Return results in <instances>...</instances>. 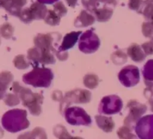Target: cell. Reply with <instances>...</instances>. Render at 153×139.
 Masks as SVG:
<instances>
[{"label":"cell","mask_w":153,"mask_h":139,"mask_svg":"<svg viewBox=\"0 0 153 139\" xmlns=\"http://www.w3.org/2000/svg\"><path fill=\"white\" fill-rule=\"evenodd\" d=\"M112 61L116 64H123L127 60V56L122 51H117L112 55Z\"/></svg>","instance_id":"4dcf8cb0"},{"label":"cell","mask_w":153,"mask_h":139,"mask_svg":"<svg viewBox=\"0 0 153 139\" xmlns=\"http://www.w3.org/2000/svg\"><path fill=\"white\" fill-rule=\"evenodd\" d=\"M53 75L49 69H43L40 76H38L37 68H34L30 73L25 74L22 80L25 83L31 85L34 87H48L51 83Z\"/></svg>","instance_id":"3957f363"},{"label":"cell","mask_w":153,"mask_h":139,"mask_svg":"<svg viewBox=\"0 0 153 139\" xmlns=\"http://www.w3.org/2000/svg\"><path fill=\"white\" fill-rule=\"evenodd\" d=\"M117 135L120 139H134L135 135L131 132L129 127L124 126L117 130Z\"/></svg>","instance_id":"d4e9b609"},{"label":"cell","mask_w":153,"mask_h":139,"mask_svg":"<svg viewBox=\"0 0 153 139\" xmlns=\"http://www.w3.org/2000/svg\"><path fill=\"white\" fill-rule=\"evenodd\" d=\"M1 124L4 129L12 133L28 128L29 122L27 120L26 111L22 109L7 111L1 117Z\"/></svg>","instance_id":"6da1fadb"},{"label":"cell","mask_w":153,"mask_h":139,"mask_svg":"<svg viewBox=\"0 0 153 139\" xmlns=\"http://www.w3.org/2000/svg\"><path fill=\"white\" fill-rule=\"evenodd\" d=\"M82 1H84V0H82Z\"/></svg>","instance_id":"f6af8a7d"},{"label":"cell","mask_w":153,"mask_h":139,"mask_svg":"<svg viewBox=\"0 0 153 139\" xmlns=\"http://www.w3.org/2000/svg\"><path fill=\"white\" fill-rule=\"evenodd\" d=\"M0 43H1V41H0Z\"/></svg>","instance_id":"bcb514c9"},{"label":"cell","mask_w":153,"mask_h":139,"mask_svg":"<svg viewBox=\"0 0 153 139\" xmlns=\"http://www.w3.org/2000/svg\"><path fill=\"white\" fill-rule=\"evenodd\" d=\"M12 90L14 94L19 95V99L22 100L23 106L28 108L31 114L36 116L40 114L41 112L40 105L43 102V96L38 94H34L28 88L20 86L17 82H13Z\"/></svg>","instance_id":"7a4b0ae2"},{"label":"cell","mask_w":153,"mask_h":139,"mask_svg":"<svg viewBox=\"0 0 153 139\" xmlns=\"http://www.w3.org/2000/svg\"><path fill=\"white\" fill-rule=\"evenodd\" d=\"M64 111L66 120L70 124L88 126L91 123V117L82 109L76 107L68 108Z\"/></svg>","instance_id":"277c9868"},{"label":"cell","mask_w":153,"mask_h":139,"mask_svg":"<svg viewBox=\"0 0 153 139\" xmlns=\"http://www.w3.org/2000/svg\"><path fill=\"white\" fill-rule=\"evenodd\" d=\"M31 137L32 139H47L44 129L40 127H37L31 131Z\"/></svg>","instance_id":"e575fe53"},{"label":"cell","mask_w":153,"mask_h":139,"mask_svg":"<svg viewBox=\"0 0 153 139\" xmlns=\"http://www.w3.org/2000/svg\"><path fill=\"white\" fill-rule=\"evenodd\" d=\"M13 64H14L15 67L19 69V70H23L29 66V63L27 62L23 55H19L15 57L13 59Z\"/></svg>","instance_id":"484cf974"},{"label":"cell","mask_w":153,"mask_h":139,"mask_svg":"<svg viewBox=\"0 0 153 139\" xmlns=\"http://www.w3.org/2000/svg\"><path fill=\"white\" fill-rule=\"evenodd\" d=\"M29 9L33 20L45 19L48 12L46 6L40 2H34L29 7Z\"/></svg>","instance_id":"4fadbf2b"},{"label":"cell","mask_w":153,"mask_h":139,"mask_svg":"<svg viewBox=\"0 0 153 139\" xmlns=\"http://www.w3.org/2000/svg\"><path fill=\"white\" fill-rule=\"evenodd\" d=\"M18 17L20 19L22 22H25V23H29V22H31L33 20L29 7L22 9L21 10L20 13L19 14V16H18Z\"/></svg>","instance_id":"f546056e"},{"label":"cell","mask_w":153,"mask_h":139,"mask_svg":"<svg viewBox=\"0 0 153 139\" xmlns=\"http://www.w3.org/2000/svg\"><path fill=\"white\" fill-rule=\"evenodd\" d=\"M65 101H70L73 103H85L91 100V93L85 90H77L67 93L64 98Z\"/></svg>","instance_id":"8fae6325"},{"label":"cell","mask_w":153,"mask_h":139,"mask_svg":"<svg viewBox=\"0 0 153 139\" xmlns=\"http://www.w3.org/2000/svg\"><path fill=\"white\" fill-rule=\"evenodd\" d=\"M142 49L146 55H152L153 54V41L146 42L142 45Z\"/></svg>","instance_id":"d590c367"},{"label":"cell","mask_w":153,"mask_h":139,"mask_svg":"<svg viewBox=\"0 0 153 139\" xmlns=\"http://www.w3.org/2000/svg\"><path fill=\"white\" fill-rule=\"evenodd\" d=\"M66 1H67L69 6H70L72 7H74L76 5V4H77L78 0H66Z\"/></svg>","instance_id":"ab89813d"},{"label":"cell","mask_w":153,"mask_h":139,"mask_svg":"<svg viewBox=\"0 0 153 139\" xmlns=\"http://www.w3.org/2000/svg\"><path fill=\"white\" fill-rule=\"evenodd\" d=\"M152 40V41H153V37H152V40Z\"/></svg>","instance_id":"ee69618b"},{"label":"cell","mask_w":153,"mask_h":139,"mask_svg":"<svg viewBox=\"0 0 153 139\" xmlns=\"http://www.w3.org/2000/svg\"><path fill=\"white\" fill-rule=\"evenodd\" d=\"M38 2L42 3V4H52V3L55 2L58 0H37Z\"/></svg>","instance_id":"60d3db41"},{"label":"cell","mask_w":153,"mask_h":139,"mask_svg":"<svg viewBox=\"0 0 153 139\" xmlns=\"http://www.w3.org/2000/svg\"><path fill=\"white\" fill-rule=\"evenodd\" d=\"M98 77L94 74L87 75L85 79H84V84H85V86L89 88H96L98 85Z\"/></svg>","instance_id":"4316f807"},{"label":"cell","mask_w":153,"mask_h":139,"mask_svg":"<svg viewBox=\"0 0 153 139\" xmlns=\"http://www.w3.org/2000/svg\"><path fill=\"white\" fill-rule=\"evenodd\" d=\"M45 22L50 25H59L61 21V16H58L54 10H48L47 14L44 19Z\"/></svg>","instance_id":"603a6c76"},{"label":"cell","mask_w":153,"mask_h":139,"mask_svg":"<svg viewBox=\"0 0 153 139\" xmlns=\"http://www.w3.org/2000/svg\"><path fill=\"white\" fill-rule=\"evenodd\" d=\"M145 84L148 88H153V60H149L145 64L143 70Z\"/></svg>","instance_id":"ac0fdd59"},{"label":"cell","mask_w":153,"mask_h":139,"mask_svg":"<svg viewBox=\"0 0 153 139\" xmlns=\"http://www.w3.org/2000/svg\"><path fill=\"white\" fill-rule=\"evenodd\" d=\"M100 40L97 34L92 30L85 31L82 35L79 42V49L82 52H88V45H90V53L95 52L100 46Z\"/></svg>","instance_id":"52a82bcc"},{"label":"cell","mask_w":153,"mask_h":139,"mask_svg":"<svg viewBox=\"0 0 153 139\" xmlns=\"http://www.w3.org/2000/svg\"><path fill=\"white\" fill-rule=\"evenodd\" d=\"M82 1L83 5L88 10L94 11L96 9L98 8V6L100 4H116V0H84Z\"/></svg>","instance_id":"ffe728a7"},{"label":"cell","mask_w":153,"mask_h":139,"mask_svg":"<svg viewBox=\"0 0 153 139\" xmlns=\"http://www.w3.org/2000/svg\"><path fill=\"white\" fill-rule=\"evenodd\" d=\"M97 19L100 22H106L109 20L113 15V9L108 7H103L97 8L94 10Z\"/></svg>","instance_id":"d6986e66"},{"label":"cell","mask_w":153,"mask_h":139,"mask_svg":"<svg viewBox=\"0 0 153 139\" xmlns=\"http://www.w3.org/2000/svg\"><path fill=\"white\" fill-rule=\"evenodd\" d=\"M144 95L148 98L149 103L151 106V110L153 111V90L152 88H146L144 91Z\"/></svg>","instance_id":"8d00e7d4"},{"label":"cell","mask_w":153,"mask_h":139,"mask_svg":"<svg viewBox=\"0 0 153 139\" xmlns=\"http://www.w3.org/2000/svg\"><path fill=\"white\" fill-rule=\"evenodd\" d=\"M13 27L9 22H4L0 26V36L3 38L10 39L13 36Z\"/></svg>","instance_id":"cb8c5ba5"},{"label":"cell","mask_w":153,"mask_h":139,"mask_svg":"<svg viewBox=\"0 0 153 139\" xmlns=\"http://www.w3.org/2000/svg\"><path fill=\"white\" fill-rule=\"evenodd\" d=\"M12 0H0V7L4 8L7 11H8L9 9L11 7Z\"/></svg>","instance_id":"74e56055"},{"label":"cell","mask_w":153,"mask_h":139,"mask_svg":"<svg viewBox=\"0 0 153 139\" xmlns=\"http://www.w3.org/2000/svg\"><path fill=\"white\" fill-rule=\"evenodd\" d=\"M94 22H95V17L92 14L88 13L87 10H83L76 17L74 25L76 27H87L94 24Z\"/></svg>","instance_id":"7c38bea8"},{"label":"cell","mask_w":153,"mask_h":139,"mask_svg":"<svg viewBox=\"0 0 153 139\" xmlns=\"http://www.w3.org/2000/svg\"><path fill=\"white\" fill-rule=\"evenodd\" d=\"M119 79L125 86L130 87L138 83L139 76L138 68L134 66H128L122 70L119 74Z\"/></svg>","instance_id":"9c48e42d"},{"label":"cell","mask_w":153,"mask_h":139,"mask_svg":"<svg viewBox=\"0 0 153 139\" xmlns=\"http://www.w3.org/2000/svg\"><path fill=\"white\" fill-rule=\"evenodd\" d=\"M128 107L130 109L129 114L124 120V124L131 129L136 122L138 121L142 115L146 111L147 107L145 105L137 103L135 100L130 101L128 103Z\"/></svg>","instance_id":"5b68a950"},{"label":"cell","mask_w":153,"mask_h":139,"mask_svg":"<svg viewBox=\"0 0 153 139\" xmlns=\"http://www.w3.org/2000/svg\"><path fill=\"white\" fill-rule=\"evenodd\" d=\"M145 4H146V6L143 7L142 13L146 21L153 22V4H150V3H145Z\"/></svg>","instance_id":"83f0119b"},{"label":"cell","mask_w":153,"mask_h":139,"mask_svg":"<svg viewBox=\"0 0 153 139\" xmlns=\"http://www.w3.org/2000/svg\"><path fill=\"white\" fill-rule=\"evenodd\" d=\"M128 55L135 62H141L146 58L143 49L136 43H133L128 48Z\"/></svg>","instance_id":"9a60e30c"},{"label":"cell","mask_w":153,"mask_h":139,"mask_svg":"<svg viewBox=\"0 0 153 139\" xmlns=\"http://www.w3.org/2000/svg\"><path fill=\"white\" fill-rule=\"evenodd\" d=\"M96 121L98 126L105 132H111L114 128V122L111 117L97 115L96 116Z\"/></svg>","instance_id":"2e32d148"},{"label":"cell","mask_w":153,"mask_h":139,"mask_svg":"<svg viewBox=\"0 0 153 139\" xmlns=\"http://www.w3.org/2000/svg\"><path fill=\"white\" fill-rule=\"evenodd\" d=\"M100 106H102V108H100V112L107 114H112L117 113L121 110L123 103L120 98L117 96H110L103 98Z\"/></svg>","instance_id":"ba28073f"},{"label":"cell","mask_w":153,"mask_h":139,"mask_svg":"<svg viewBox=\"0 0 153 139\" xmlns=\"http://www.w3.org/2000/svg\"><path fill=\"white\" fill-rule=\"evenodd\" d=\"M135 132L140 139H153V114L140 118L135 126Z\"/></svg>","instance_id":"8992f818"},{"label":"cell","mask_w":153,"mask_h":139,"mask_svg":"<svg viewBox=\"0 0 153 139\" xmlns=\"http://www.w3.org/2000/svg\"><path fill=\"white\" fill-rule=\"evenodd\" d=\"M145 4V1L143 0H128V7L130 9L133 10L140 13L141 9H143V4Z\"/></svg>","instance_id":"836d02e7"},{"label":"cell","mask_w":153,"mask_h":139,"mask_svg":"<svg viewBox=\"0 0 153 139\" xmlns=\"http://www.w3.org/2000/svg\"><path fill=\"white\" fill-rule=\"evenodd\" d=\"M145 3H150V4H153V0H145Z\"/></svg>","instance_id":"7bdbcfd3"},{"label":"cell","mask_w":153,"mask_h":139,"mask_svg":"<svg viewBox=\"0 0 153 139\" xmlns=\"http://www.w3.org/2000/svg\"><path fill=\"white\" fill-rule=\"evenodd\" d=\"M54 11L61 17L65 16L67 13V9L62 1H58L54 4Z\"/></svg>","instance_id":"d6a6232c"},{"label":"cell","mask_w":153,"mask_h":139,"mask_svg":"<svg viewBox=\"0 0 153 139\" xmlns=\"http://www.w3.org/2000/svg\"><path fill=\"white\" fill-rule=\"evenodd\" d=\"M4 103L8 106H14L19 103V97L16 94H8L4 97Z\"/></svg>","instance_id":"f1b7e54d"},{"label":"cell","mask_w":153,"mask_h":139,"mask_svg":"<svg viewBox=\"0 0 153 139\" xmlns=\"http://www.w3.org/2000/svg\"><path fill=\"white\" fill-rule=\"evenodd\" d=\"M13 81V75L8 71H3L0 73V100L5 96L6 91Z\"/></svg>","instance_id":"5bb4252c"},{"label":"cell","mask_w":153,"mask_h":139,"mask_svg":"<svg viewBox=\"0 0 153 139\" xmlns=\"http://www.w3.org/2000/svg\"><path fill=\"white\" fill-rule=\"evenodd\" d=\"M3 135H4V131H3V129L0 126V138H1L3 137Z\"/></svg>","instance_id":"b9f144b4"},{"label":"cell","mask_w":153,"mask_h":139,"mask_svg":"<svg viewBox=\"0 0 153 139\" xmlns=\"http://www.w3.org/2000/svg\"><path fill=\"white\" fill-rule=\"evenodd\" d=\"M54 37L52 33L49 34H39L34 37V43L36 46L40 49H48V50L55 51L53 46Z\"/></svg>","instance_id":"30bf717a"},{"label":"cell","mask_w":153,"mask_h":139,"mask_svg":"<svg viewBox=\"0 0 153 139\" xmlns=\"http://www.w3.org/2000/svg\"><path fill=\"white\" fill-rule=\"evenodd\" d=\"M17 139H32V137H31V132H25L20 135L17 138Z\"/></svg>","instance_id":"f35d334b"},{"label":"cell","mask_w":153,"mask_h":139,"mask_svg":"<svg viewBox=\"0 0 153 139\" xmlns=\"http://www.w3.org/2000/svg\"><path fill=\"white\" fill-rule=\"evenodd\" d=\"M142 32L146 37H151L153 36V22H144L142 25Z\"/></svg>","instance_id":"1f68e13d"},{"label":"cell","mask_w":153,"mask_h":139,"mask_svg":"<svg viewBox=\"0 0 153 139\" xmlns=\"http://www.w3.org/2000/svg\"><path fill=\"white\" fill-rule=\"evenodd\" d=\"M82 31H73V32L68 33L65 37H64L62 44H61V50H66L70 48H72L74 46L75 43L77 42L78 37L80 35Z\"/></svg>","instance_id":"e0dca14e"},{"label":"cell","mask_w":153,"mask_h":139,"mask_svg":"<svg viewBox=\"0 0 153 139\" xmlns=\"http://www.w3.org/2000/svg\"><path fill=\"white\" fill-rule=\"evenodd\" d=\"M26 3L27 0H12L11 7L7 12L13 16H18L22 10V7Z\"/></svg>","instance_id":"7402d4cb"},{"label":"cell","mask_w":153,"mask_h":139,"mask_svg":"<svg viewBox=\"0 0 153 139\" xmlns=\"http://www.w3.org/2000/svg\"><path fill=\"white\" fill-rule=\"evenodd\" d=\"M53 133L58 139H83L80 137H73L70 135L67 129L62 125H57L54 128Z\"/></svg>","instance_id":"44dd1931"}]
</instances>
